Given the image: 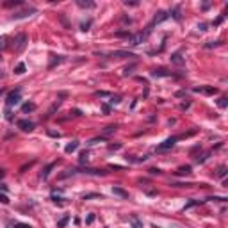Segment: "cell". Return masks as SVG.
Listing matches in <instances>:
<instances>
[{"label": "cell", "instance_id": "obj_1", "mask_svg": "<svg viewBox=\"0 0 228 228\" xmlns=\"http://www.w3.org/2000/svg\"><path fill=\"white\" fill-rule=\"evenodd\" d=\"M20 98H22V89H20V87L14 89V91H11V93L7 95V107L16 105L18 102H20Z\"/></svg>", "mask_w": 228, "mask_h": 228}, {"label": "cell", "instance_id": "obj_2", "mask_svg": "<svg viewBox=\"0 0 228 228\" xmlns=\"http://www.w3.org/2000/svg\"><path fill=\"white\" fill-rule=\"evenodd\" d=\"M178 141V137L175 135V137H167L164 143H161V145L157 146V151H164V150H169V148H173L175 146V143Z\"/></svg>", "mask_w": 228, "mask_h": 228}, {"label": "cell", "instance_id": "obj_3", "mask_svg": "<svg viewBox=\"0 0 228 228\" xmlns=\"http://www.w3.org/2000/svg\"><path fill=\"white\" fill-rule=\"evenodd\" d=\"M146 36H148V32H137V34H134V36H130V45H132V46L141 45L146 39Z\"/></svg>", "mask_w": 228, "mask_h": 228}, {"label": "cell", "instance_id": "obj_4", "mask_svg": "<svg viewBox=\"0 0 228 228\" xmlns=\"http://www.w3.org/2000/svg\"><path fill=\"white\" fill-rule=\"evenodd\" d=\"M14 50L16 52H22L23 48H25V43H27V36H25V34H20V36H18L16 39H14Z\"/></svg>", "mask_w": 228, "mask_h": 228}, {"label": "cell", "instance_id": "obj_5", "mask_svg": "<svg viewBox=\"0 0 228 228\" xmlns=\"http://www.w3.org/2000/svg\"><path fill=\"white\" fill-rule=\"evenodd\" d=\"M167 16H169V14H167V13H164V11H161V13H157V14H155V18H153V23H151L150 27H148V30H146V32L150 34L151 27H153V25H157V23H161V22H164V20H166Z\"/></svg>", "mask_w": 228, "mask_h": 228}, {"label": "cell", "instance_id": "obj_6", "mask_svg": "<svg viewBox=\"0 0 228 228\" xmlns=\"http://www.w3.org/2000/svg\"><path fill=\"white\" fill-rule=\"evenodd\" d=\"M34 127L36 125L32 121H29V119H20L18 121V128H22L23 132H30V130H34Z\"/></svg>", "mask_w": 228, "mask_h": 228}, {"label": "cell", "instance_id": "obj_7", "mask_svg": "<svg viewBox=\"0 0 228 228\" xmlns=\"http://www.w3.org/2000/svg\"><path fill=\"white\" fill-rule=\"evenodd\" d=\"M171 61L175 62V64H178V66H182V64H185V59L182 57V54H180V52H177V54H173V56H171Z\"/></svg>", "mask_w": 228, "mask_h": 228}, {"label": "cell", "instance_id": "obj_8", "mask_svg": "<svg viewBox=\"0 0 228 228\" xmlns=\"http://www.w3.org/2000/svg\"><path fill=\"white\" fill-rule=\"evenodd\" d=\"M112 57H118V59H125V57H135V56H134V54H130V52L116 50V52H112Z\"/></svg>", "mask_w": 228, "mask_h": 228}, {"label": "cell", "instance_id": "obj_9", "mask_svg": "<svg viewBox=\"0 0 228 228\" xmlns=\"http://www.w3.org/2000/svg\"><path fill=\"white\" fill-rule=\"evenodd\" d=\"M84 173H87V175H96V177H100V175H107V171H103V169H93V167L84 169Z\"/></svg>", "mask_w": 228, "mask_h": 228}, {"label": "cell", "instance_id": "obj_10", "mask_svg": "<svg viewBox=\"0 0 228 228\" xmlns=\"http://www.w3.org/2000/svg\"><path fill=\"white\" fill-rule=\"evenodd\" d=\"M112 194L121 196V198H128V193L125 189H121V187H112Z\"/></svg>", "mask_w": 228, "mask_h": 228}, {"label": "cell", "instance_id": "obj_11", "mask_svg": "<svg viewBox=\"0 0 228 228\" xmlns=\"http://www.w3.org/2000/svg\"><path fill=\"white\" fill-rule=\"evenodd\" d=\"M77 6L82 7V9H91V7H95V2H84V0H77Z\"/></svg>", "mask_w": 228, "mask_h": 228}, {"label": "cell", "instance_id": "obj_12", "mask_svg": "<svg viewBox=\"0 0 228 228\" xmlns=\"http://www.w3.org/2000/svg\"><path fill=\"white\" fill-rule=\"evenodd\" d=\"M78 148V141H72L70 145H66V148H64V151L66 153H72V151H75Z\"/></svg>", "mask_w": 228, "mask_h": 228}, {"label": "cell", "instance_id": "obj_13", "mask_svg": "<svg viewBox=\"0 0 228 228\" xmlns=\"http://www.w3.org/2000/svg\"><path fill=\"white\" fill-rule=\"evenodd\" d=\"M130 223H132V228H143V221H141L139 217L132 216L130 217Z\"/></svg>", "mask_w": 228, "mask_h": 228}, {"label": "cell", "instance_id": "obj_14", "mask_svg": "<svg viewBox=\"0 0 228 228\" xmlns=\"http://www.w3.org/2000/svg\"><path fill=\"white\" fill-rule=\"evenodd\" d=\"M151 75H153V77H169L171 73L166 72V70H153V72H151Z\"/></svg>", "mask_w": 228, "mask_h": 228}, {"label": "cell", "instance_id": "obj_15", "mask_svg": "<svg viewBox=\"0 0 228 228\" xmlns=\"http://www.w3.org/2000/svg\"><path fill=\"white\" fill-rule=\"evenodd\" d=\"M62 61H64V57H61V56H52V62H50V66H48V68H50V70H52V68H54V66H56V64H59V62H62Z\"/></svg>", "mask_w": 228, "mask_h": 228}, {"label": "cell", "instance_id": "obj_16", "mask_svg": "<svg viewBox=\"0 0 228 228\" xmlns=\"http://www.w3.org/2000/svg\"><path fill=\"white\" fill-rule=\"evenodd\" d=\"M191 173V166H182L177 169V175H189Z\"/></svg>", "mask_w": 228, "mask_h": 228}, {"label": "cell", "instance_id": "obj_17", "mask_svg": "<svg viewBox=\"0 0 228 228\" xmlns=\"http://www.w3.org/2000/svg\"><path fill=\"white\" fill-rule=\"evenodd\" d=\"M22 111L23 112H32V111H36V103H25V105L22 107Z\"/></svg>", "mask_w": 228, "mask_h": 228}, {"label": "cell", "instance_id": "obj_18", "mask_svg": "<svg viewBox=\"0 0 228 228\" xmlns=\"http://www.w3.org/2000/svg\"><path fill=\"white\" fill-rule=\"evenodd\" d=\"M116 125H109V127H105L103 128V135H109V134H112V132H116Z\"/></svg>", "mask_w": 228, "mask_h": 228}, {"label": "cell", "instance_id": "obj_19", "mask_svg": "<svg viewBox=\"0 0 228 228\" xmlns=\"http://www.w3.org/2000/svg\"><path fill=\"white\" fill-rule=\"evenodd\" d=\"M14 73H16V75H22V73H25V64H23V62H20V64L14 68Z\"/></svg>", "mask_w": 228, "mask_h": 228}, {"label": "cell", "instance_id": "obj_20", "mask_svg": "<svg viewBox=\"0 0 228 228\" xmlns=\"http://www.w3.org/2000/svg\"><path fill=\"white\" fill-rule=\"evenodd\" d=\"M68 221H70V216H64V217L61 219V221L57 223V228H64V226L68 225Z\"/></svg>", "mask_w": 228, "mask_h": 228}, {"label": "cell", "instance_id": "obj_21", "mask_svg": "<svg viewBox=\"0 0 228 228\" xmlns=\"http://www.w3.org/2000/svg\"><path fill=\"white\" fill-rule=\"evenodd\" d=\"M216 175L219 178H223L225 175H226V166H219V167H217V173H216Z\"/></svg>", "mask_w": 228, "mask_h": 228}, {"label": "cell", "instance_id": "obj_22", "mask_svg": "<svg viewBox=\"0 0 228 228\" xmlns=\"http://www.w3.org/2000/svg\"><path fill=\"white\" fill-rule=\"evenodd\" d=\"M7 46V36H0V50H4Z\"/></svg>", "mask_w": 228, "mask_h": 228}, {"label": "cell", "instance_id": "obj_23", "mask_svg": "<svg viewBox=\"0 0 228 228\" xmlns=\"http://www.w3.org/2000/svg\"><path fill=\"white\" fill-rule=\"evenodd\" d=\"M217 103H219V107H221V109H225V107L228 105V102H226V98H225V96H223V98H219V102H217Z\"/></svg>", "mask_w": 228, "mask_h": 228}, {"label": "cell", "instance_id": "obj_24", "mask_svg": "<svg viewBox=\"0 0 228 228\" xmlns=\"http://www.w3.org/2000/svg\"><path fill=\"white\" fill-rule=\"evenodd\" d=\"M0 203H4V205H7V203H9V198H7L6 194H2V193H0Z\"/></svg>", "mask_w": 228, "mask_h": 228}, {"label": "cell", "instance_id": "obj_25", "mask_svg": "<svg viewBox=\"0 0 228 228\" xmlns=\"http://www.w3.org/2000/svg\"><path fill=\"white\" fill-rule=\"evenodd\" d=\"M84 162H87V151H82L80 153V164H84Z\"/></svg>", "mask_w": 228, "mask_h": 228}, {"label": "cell", "instance_id": "obj_26", "mask_svg": "<svg viewBox=\"0 0 228 228\" xmlns=\"http://www.w3.org/2000/svg\"><path fill=\"white\" fill-rule=\"evenodd\" d=\"M52 167H54V164H50V166L46 167V169H45V171L41 173V177H43V178H46V177H48V173H50V169H52Z\"/></svg>", "mask_w": 228, "mask_h": 228}, {"label": "cell", "instance_id": "obj_27", "mask_svg": "<svg viewBox=\"0 0 228 228\" xmlns=\"http://www.w3.org/2000/svg\"><path fill=\"white\" fill-rule=\"evenodd\" d=\"M89 25H91V20H87L86 23H82V25H80V29H82L84 32H86V30H89Z\"/></svg>", "mask_w": 228, "mask_h": 228}, {"label": "cell", "instance_id": "obj_28", "mask_svg": "<svg viewBox=\"0 0 228 228\" xmlns=\"http://www.w3.org/2000/svg\"><path fill=\"white\" fill-rule=\"evenodd\" d=\"M173 18H175V20H180V9H173Z\"/></svg>", "mask_w": 228, "mask_h": 228}, {"label": "cell", "instance_id": "obj_29", "mask_svg": "<svg viewBox=\"0 0 228 228\" xmlns=\"http://www.w3.org/2000/svg\"><path fill=\"white\" fill-rule=\"evenodd\" d=\"M217 45H221L219 41H210V43L205 45V48H212V46H217Z\"/></svg>", "mask_w": 228, "mask_h": 228}, {"label": "cell", "instance_id": "obj_30", "mask_svg": "<svg viewBox=\"0 0 228 228\" xmlns=\"http://www.w3.org/2000/svg\"><path fill=\"white\" fill-rule=\"evenodd\" d=\"M93 221H95V214H89V216H87V219H86V223H87V225H91Z\"/></svg>", "mask_w": 228, "mask_h": 228}, {"label": "cell", "instance_id": "obj_31", "mask_svg": "<svg viewBox=\"0 0 228 228\" xmlns=\"http://www.w3.org/2000/svg\"><path fill=\"white\" fill-rule=\"evenodd\" d=\"M14 228H32L30 225H20V223H14Z\"/></svg>", "mask_w": 228, "mask_h": 228}, {"label": "cell", "instance_id": "obj_32", "mask_svg": "<svg viewBox=\"0 0 228 228\" xmlns=\"http://www.w3.org/2000/svg\"><path fill=\"white\" fill-rule=\"evenodd\" d=\"M150 173H151V175H159V173H161V169H159V167H151Z\"/></svg>", "mask_w": 228, "mask_h": 228}, {"label": "cell", "instance_id": "obj_33", "mask_svg": "<svg viewBox=\"0 0 228 228\" xmlns=\"http://www.w3.org/2000/svg\"><path fill=\"white\" fill-rule=\"evenodd\" d=\"M223 20H225V16H219V18L216 20V22H214V27H216V25H219V23H221Z\"/></svg>", "mask_w": 228, "mask_h": 228}, {"label": "cell", "instance_id": "obj_34", "mask_svg": "<svg viewBox=\"0 0 228 228\" xmlns=\"http://www.w3.org/2000/svg\"><path fill=\"white\" fill-rule=\"evenodd\" d=\"M198 29H200V30H207V23H201V25H198Z\"/></svg>", "mask_w": 228, "mask_h": 228}, {"label": "cell", "instance_id": "obj_35", "mask_svg": "<svg viewBox=\"0 0 228 228\" xmlns=\"http://www.w3.org/2000/svg\"><path fill=\"white\" fill-rule=\"evenodd\" d=\"M109 111H111V107H109V105H103V112H105V114H109Z\"/></svg>", "mask_w": 228, "mask_h": 228}, {"label": "cell", "instance_id": "obj_36", "mask_svg": "<svg viewBox=\"0 0 228 228\" xmlns=\"http://www.w3.org/2000/svg\"><path fill=\"white\" fill-rule=\"evenodd\" d=\"M0 95H2V89H0Z\"/></svg>", "mask_w": 228, "mask_h": 228}, {"label": "cell", "instance_id": "obj_37", "mask_svg": "<svg viewBox=\"0 0 228 228\" xmlns=\"http://www.w3.org/2000/svg\"><path fill=\"white\" fill-rule=\"evenodd\" d=\"M155 228H159V226H155Z\"/></svg>", "mask_w": 228, "mask_h": 228}]
</instances>
